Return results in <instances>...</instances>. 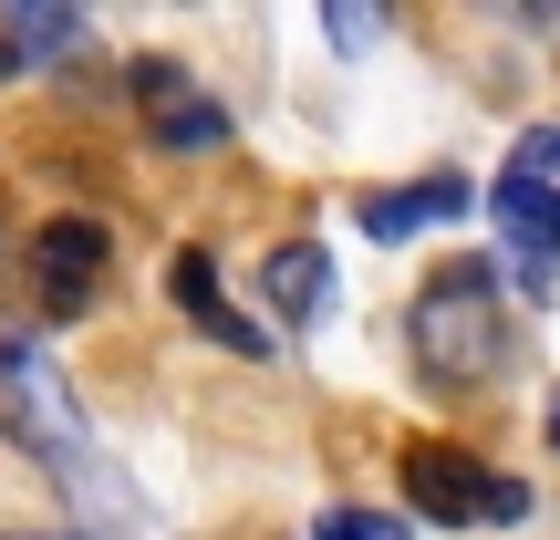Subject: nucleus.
<instances>
[{"label":"nucleus","mask_w":560,"mask_h":540,"mask_svg":"<svg viewBox=\"0 0 560 540\" xmlns=\"http://www.w3.org/2000/svg\"><path fill=\"white\" fill-rule=\"evenodd\" d=\"M260 280H270V312L280 322H312L322 301H332V261H322L312 240H280L270 261H260Z\"/></svg>","instance_id":"9"},{"label":"nucleus","mask_w":560,"mask_h":540,"mask_svg":"<svg viewBox=\"0 0 560 540\" xmlns=\"http://www.w3.org/2000/svg\"><path fill=\"white\" fill-rule=\"evenodd\" d=\"M467 198H478L467 177H416V187H374V198H363V240H416V229H446V219H467Z\"/></svg>","instance_id":"7"},{"label":"nucleus","mask_w":560,"mask_h":540,"mask_svg":"<svg viewBox=\"0 0 560 540\" xmlns=\"http://www.w3.org/2000/svg\"><path fill=\"white\" fill-rule=\"evenodd\" d=\"M0 32H11V53H73V42H83V21L73 11H32V0H11V21H0Z\"/></svg>","instance_id":"10"},{"label":"nucleus","mask_w":560,"mask_h":540,"mask_svg":"<svg viewBox=\"0 0 560 540\" xmlns=\"http://www.w3.org/2000/svg\"><path fill=\"white\" fill-rule=\"evenodd\" d=\"M0 395H11V426H21L52 468H83L73 395H62V375H52V354H42V343H0Z\"/></svg>","instance_id":"3"},{"label":"nucleus","mask_w":560,"mask_h":540,"mask_svg":"<svg viewBox=\"0 0 560 540\" xmlns=\"http://www.w3.org/2000/svg\"><path fill=\"white\" fill-rule=\"evenodd\" d=\"M104 261H115V240H104L94 219H42V229H32V301H42L52 322H73L83 301H94Z\"/></svg>","instance_id":"4"},{"label":"nucleus","mask_w":560,"mask_h":540,"mask_svg":"<svg viewBox=\"0 0 560 540\" xmlns=\"http://www.w3.org/2000/svg\"><path fill=\"white\" fill-rule=\"evenodd\" d=\"M550 447H560V395H550Z\"/></svg>","instance_id":"14"},{"label":"nucleus","mask_w":560,"mask_h":540,"mask_svg":"<svg viewBox=\"0 0 560 540\" xmlns=\"http://www.w3.org/2000/svg\"><path fill=\"white\" fill-rule=\"evenodd\" d=\"M11 73H21V53H11V42H0V83H11Z\"/></svg>","instance_id":"13"},{"label":"nucleus","mask_w":560,"mask_h":540,"mask_svg":"<svg viewBox=\"0 0 560 540\" xmlns=\"http://www.w3.org/2000/svg\"><path fill=\"white\" fill-rule=\"evenodd\" d=\"M416 364L436 384H488L509 364V301H499V280H488V261H457L446 280H425V301H416Z\"/></svg>","instance_id":"1"},{"label":"nucleus","mask_w":560,"mask_h":540,"mask_svg":"<svg viewBox=\"0 0 560 540\" xmlns=\"http://www.w3.org/2000/svg\"><path fill=\"white\" fill-rule=\"evenodd\" d=\"M166 291H177L187 312H198V333H219L229 354H270V333H249V322H240V312L219 301V261H208V250H177V271H166Z\"/></svg>","instance_id":"8"},{"label":"nucleus","mask_w":560,"mask_h":540,"mask_svg":"<svg viewBox=\"0 0 560 540\" xmlns=\"http://www.w3.org/2000/svg\"><path fill=\"white\" fill-rule=\"evenodd\" d=\"M405 499L425 509V520L467 530V520H529V489L520 479H488L478 458H457V447H405Z\"/></svg>","instance_id":"2"},{"label":"nucleus","mask_w":560,"mask_h":540,"mask_svg":"<svg viewBox=\"0 0 560 540\" xmlns=\"http://www.w3.org/2000/svg\"><path fill=\"white\" fill-rule=\"evenodd\" d=\"M312 540H405V520H384V509H332Z\"/></svg>","instance_id":"12"},{"label":"nucleus","mask_w":560,"mask_h":540,"mask_svg":"<svg viewBox=\"0 0 560 540\" xmlns=\"http://www.w3.org/2000/svg\"><path fill=\"white\" fill-rule=\"evenodd\" d=\"M509 177H529L540 198H560V125H529L520 157H509Z\"/></svg>","instance_id":"11"},{"label":"nucleus","mask_w":560,"mask_h":540,"mask_svg":"<svg viewBox=\"0 0 560 540\" xmlns=\"http://www.w3.org/2000/svg\"><path fill=\"white\" fill-rule=\"evenodd\" d=\"M488 219H499V240H509V280H520L529 301L560 291V198H540L529 177H499L488 187Z\"/></svg>","instance_id":"5"},{"label":"nucleus","mask_w":560,"mask_h":540,"mask_svg":"<svg viewBox=\"0 0 560 540\" xmlns=\"http://www.w3.org/2000/svg\"><path fill=\"white\" fill-rule=\"evenodd\" d=\"M136 104H145V125H156L166 157H219V146H229L219 94H198L177 62H136Z\"/></svg>","instance_id":"6"}]
</instances>
